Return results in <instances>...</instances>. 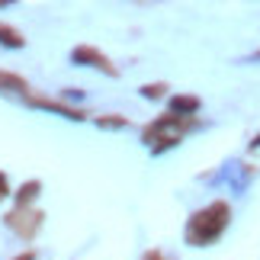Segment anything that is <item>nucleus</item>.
<instances>
[{
  "label": "nucleus",
  "mask_w": 260,
  "mask_h": 260,
  "mask_svg": "<svg viewBox=\"0 0 260 260\" xmlns=\"http://www.w3.org/2000/svg\"><path fill=\"white\" fill-rule=\"evenodd\" d=\"M228 225V206L225 203H212L203 212L193 215V222L186 225V241L189 244H209L222 235V228Z\"/></svg>",
  "instance_id": "f257e3e1"
},
{
  "label": "nucleus",
  "mask_w": 260,
  "mask_h": 260,
  "mask_svg": "<svg viewBox=\"0 0 260 260\" xmlns=\"http://www.w3.org/2000/svg\"><path fill=\"white\" fill-rule=\"evenodd\" d=\"M74 61L77 64H93V68H100V71H106V74H116L113 64H109L100 52H93V48H74Z\"/></svg>",
  "instance_id": "f03ea898"
},
{
  "label": "nucleus",
  "mask_w": 260,
  "mask_h": 260,
  "mask_svg": "<svg viewBox=\"0 0 260 260\" xmlns=\"http://www.w3.org/2000/svg\"><path fill=\"white\" fill-rule=\"evenodd\" d=\"M199 100L196 96H171V113H196Z\"/></svg>",
  "instance_id": "7ed1b4c3"
},
{
  "label": "nucleus",
  "mask_w": 260,
  "mask_h": 260,
  "mask_svg": "<svg viewBox=\"0 0 260 260\" xmlns=\"http://www.w3.org/2000/svg\"><path fill=\"white\" fill-rule=\"evenodd\" d=\"M0 42H4V45H10V48H19V45H23V36H19L16 29H10V26H4V23H0Z\"/></svg>",
  "instance_id": "20e7f679"
},
{
  "label": "nucleus",
  "mask_w": 260,
  "mask_h": 260,
  "mask_svg": "<svg viewBox=\"0 0 260 260\" xmlns=\"http://www.w3.org/2000/svg\"><path fill=\"white\" fill-rule=\"evenodd\" d=\"M36 193H39V183L32 180V183H26L23 189H19V203H29V199H36Z\"/></svg>",
  "instance_id": "39448f33"
},
{
  "label": "nucleus",
  "mask_w": 260,
  "mask_h": 260,
  "mask_svg": "<svg viewBox=\"0 0 260 260\" xmlns=\"http://www.w3.org/2000/svg\"><path fill=\"white\" fill-rule=\"evenodd\" d=\"M0 87H13V90H26V84L13 74H0Z\"/></svg>",
  "instance_id": "423d86ee"
},
{
  "label": "nucleus",
  "mask_w": 260,
  "mask_h": 260,
  "mask_svg": "<svg viewBox=\"0 0 260 260\" xmlns=\"http://www.w3.org/2000/svg\"><path fill=\"white\" fill-rule=\"evenodd\" d=\"M142 93H145L148 100H157V96L164 93V84H151V87H142Z\"/></svg>",
  "instance_id": "0eeeda50"
},
{
  "label": "nucleus",
  "mask_w": 260,
  "mask_h": 260,
  "mask_svg": "<svg viewBox=\"0 0 260 260\" xmlns=\"http://www.w3.org/2000/svg\"><path fill=\"white\" fill-rule=\"evenodd\" d=\"M100 125H103V128H122L125 119H100Z\"/></svg>",
  "instance_id": "6e6552de"
},
{
  "label": "nucleus",
  "mask_w": 260,
  "mask_h": 260,
  "mask_svg": "<svg viewBox=\"0 0 260 260\" xmlns=\"http://www.w3.org/2000/svg\"><path fill=\"white\" fill-rule=\"evenodd\" d=\"M7 193H10V186H7V177H4V174H0V199H4Z\"/></svg>",
  "instance_id": "1a4fd4ad"
},
{
  "label": "nucleus",
  "mask_w": 260,
  "mask_h": 260,
  "mask_svg": "<svg viewBox=\"0 0 260 260\" xmlns=\"http://www.w3.org/2000/svg\"><path fill=\"white\" fill-rule=\"evenodd\" d=\"M145 260H161V254H148V257H145Z\"/></svg>",
  "instance_id": "9d476101"
},
{
  "label": "nucleus",
  "mask_w": 260,
  "mask_h": 260,
  "mask_svg": "<svg viewBox=\"0 0 260 260\" xmlns=\"http://www.w3.org/2000/svg\"><path fill=\"white\" fill-rule=\"evenodd\" d=\"M19 260H32V254H23V257H19Z\"/></svg>",
  "instance_id": "9b49d317"
},
{
  "label": "nucleus",
  "mask_w": 260,
  "mask_h": 260,
  "mask_svg": "<svg viewBox=\"0 0 260 260\" xmlns=\"http://www.w3.org/2000/svg\"><path fill=\"white\" fill-rule=\"evenodd\" d=\"M254 145H260V135H257V142H254Z\"/></svg>",
  "instance_id": "f8f14e48"
}]
</instances>
